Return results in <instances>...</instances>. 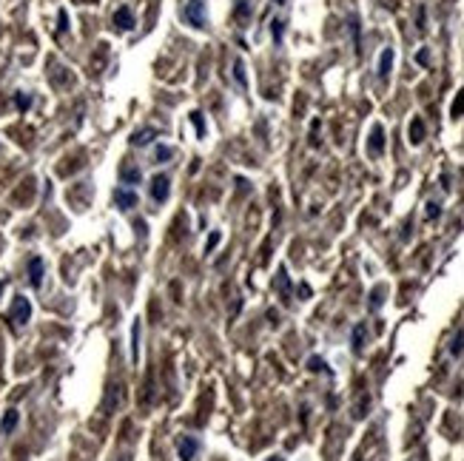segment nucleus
Masks as SVG:
<instances>
[{"instance_id":"obj_1","label":"nucleus","mask_w":464,"mask_h":461,"mask_svg":"<svg viewBox=\"0 0 464 461\" xmlns=\"http://www.w3.org/2000/svg\"><path fill=\"white\" fill-rule=\"evenodd\" d=\"M183 17L188 26H194V29H208V9L202 0H188L183 9Z\"/></svg>"},{"instance_id":"obj_2","label":"nucleus","mask_w":464,"mask_h":461,"mask_svg":"<svg viewBox=\"0 0 464 461\" xmlns=\"http://www.w3.org/2000/svg\"><path fill=\"white\" fill-rule=\"evenodd\" d=\"M9 319H12L14 325H26V322L31 319V302L26 299V296H14L12 310H9Z\"/></svg>"},{"instance_id":"obj_3","label":"nucleus","mask_w":464,"mask_h":461,"mask_svg":"<svg viewBox=\"0 0 464 461\" xmlns=\"http://www.w3.org/2000/svg\"><path fill=\"white\" fill-rule=\"evenodd\" d=\"M177 453L183 461H197V455H200V444H197L194 436H180L177 438Z\"/></svg>"},{"instance_id":"obj_4","label":"nucleus","mask_w":464,"mask_h":461,"mask_svg":"<svg viewBox=\"0 0 464 461\" xmlns=\"http://www.w3.org/2000/svg\"><path fill=\"white\" fill-rule=\"evenodd\" d=\"M168 191H171V179L165 177V174H157L151 179V199L154 202H165L168 199Z\"/></svg>"},{"instance_id":"obj_5","label":"nucleus","mask_w":464,"mask_h":461,"mask_svg":"<svg viewBox=\"0 0 464 461\" xmlns=\"http://www.w3.org/2000/svg\"><path fill=\"white\" fill-rule=\"evenodd\" d=\"M43 273H46V262L40 256L29 259V285L31 288H40L43 285Z\"/></svg>"},{"instance_id":"obj_6","label":"nucleus","mask_w":464,"mask_h":461,"mask_svg":"<svg viewBox=\"0 0 464 461\" xmlns=\"http://www.w3.org/2000/svg\"><path fill=\"white\" fill-rule=\"evenodd\" d=\"M114 26H117V29H120V31H129V29H134V26H137V20H134V12H131L129 6H120V9H117V12H114Z\"/></svg>"},{"instance_id":"obj_7","label":"nucleus","mask_w":464,"mask_h":461,"mask_svg":"<svg viewBox=\"0 0 464 461\" xmlns=\"http://www.w3.org/2000/svg\"><path fill=\"white\" fill-rule=\"evenodd\" d=\"M367 151H370V157H379V154L385 151V128L382 125H373L370 140H367Z\"/></svg>"},{"instance_id":"obj_8","label":"nucleus","mask_w":464,"mask_h":461,"mask_svg":"<svg viewBox=\"0 0 464 461\" xmlns=\"http://www.w3.org/2000/svg\"><path fill=\"white\" fill-rule=\"evenodd\" d=\"M114 202H117V208L131 211V208H137V194L131 188H117L114 191Z\"/></svg>"},{"instance_id":"obj_9","label":"nucleus","mask_w":464,"mask_h":461,"mask_svg":"<svg viewBox=\"0 0 464 461\" xmlns=\"http://www.w3.org/2000/svg\"><path fill=\"white\" fill-rule=\"evenodd\" d=\"M365 342H367V327H365V322H359V325L353 327V333H350V347H353V353L365 351Z\"/></svg>"},{"instance_id":"obj_10","label":"nucleus","mask_w":464,"mask_h":461,"mask_svg":"<svg viewBox=\"0 0 464 461\" xmlns=\"http://www.w3.org/2000/svg\"><path fill=\"white\" fill-rule=\"evenodd\" d=\"M120 399H122V388H120V384H111V388H109V399H105V404H103L105 416H111V413L117 410Z\"/></svg>"},{"instance_id":"obj_11","label":"nucleus","mask_w":464,"mask_h":461,"mask_svg":"<svg viewBox=\"0 0 464 461\" xmlns=\"http://www.w3.org/2000/svg\"><path fill=\"white\" fill-rule=\"evenodd\" d=\"M390 68H393V49H385L382 57H379V77L387 80V77H390Z\"/></svg>"},{"instance_id":"obj_12","label":"nucleus","mask_w":464,"mask_h":461,"mask_svg":"<svg viewBox=\"0 0 464 461\" xmlns=\"http://www.w3.org/2000/svg\"><path fill=\"white\" fill-rule=\"evenodd\" d=\"M17 425H20V413L12 407V410H6V416H3V421H0V430H3V436H9Z\"/></svg>"},{"instance_id":"obj_13","label":"nucleus","mask_w":464,"mask_h":461,"mask_svg":"<svg viewBox=\"0 0 464 461\" xmlns=\"http://www.w3.org/2000/svg\"><path fill=\"white\" fill-rule=\"evenodd\" d=\"M421 140H424V120H421V117H413V120H410V142H413V145H419Z\"/></svg>"},{"instance_id":"obj_14","label":"nucleus","mask_w":464,"mask_h":461,"mask_svg":"<svg viewBox=\"0 0 464 461\" xmlns=\"http://www.w3.org/2000/svg\"><path fill=\"white\" fill-rule=\"evenodd\" d=\"M157 134H159L157 128H142V131H134V134H131V145H148V142H151Z\"/></svg>"},{"instance_id":"obj_15","label":"nucleus","mask_w":464,"mask_h":461,"mask_svg":"<svg viewBox=\"0 0 464 461\" xmlns=\"http://www.w3.org/2000/svg\"><path fill=\"white\" fill-rule=\"evenodd\" d=\"M120 177H122V182H129V185H140V179H142V174H140V168H134V165H126L120 171Z\"/></svg>"},{"instance_id":"obj_16","label":"nucleus","mask_w":464,"mask_h":461,"mask_svg":"<svg viewBox=\"0 0 464 461\" xmlns=\"http://www.w3.org/2000/svg\"><path fill=\"white\" fill-rule=\"evenodd\" d=\"M131 359H140V322H134V327H131Z\"/></svg>"},{"instance_id":"obj_17","label":"nucleus","mask_w":464,"mask_h":461,"mask_svg":"<svg viewBox=\"0 0 464 461\" xmlns=\"http://www.w3.org/2000/svg\"><path fill=\"white\" fill-rule=\"evenodd\" d=\"M308 370H311V373H330L328 362H325L322 356H311V359H308Z\"/></svg>"},{"instance_id":"obj_18","label":"nucleus","mask_w":464,"mask_h":461,"mask_svg":"<svg viewBox=\"0 0 464 461\" xmlns=\"http://www.w3.org/2000/svg\"><path fill=\"white\" fill-rule=\"evenodd\" d=\"M350 37H353V49L356 54L362 51V37H359V17L356 14H350Z\"/></svg>"},{"instance_id":"obj_19","label":"nucleus","mask_w":464,"mask_h":461,"mask_svg":"<svg viewBox=\"0 0 464 461\" xmlns=\"http://www.w3.org/2000/svg\"><path fill=\"white\" fill-rule=\"evenodd\" d=\"M461 353H464V330H456V336L450 342V356H461Z\"/></svg>"},{"instance_id":"obj_20","label":"nucleus","mask_w":464,"mask_h":461,"mask_svg":"<svg viewBox=\"0 0 464 461\" xmlns=\"http://www.w3.org/2000/svg\"><path fill=\"white\" fill-rule=\"evenodd\" d=\"M271 34H274V43H282V34H285V20H274L271 23Z\"/></svg>"},{"instance_id":"obj_21","label":"nucleus","mask_w":464,"mask_h":461,"mask_svg":"<svg viewBox=\"0 0 464 461\" xmlns=\"http://www.w3.org/2000/svg\"><path fill=\"white\" fill-rule=\"evenodd\" d=\"M234 14H237V20H248L251 17V3L248 0H237V12Z\"/></svg>"},{"instance_id":"obj_22","label":"nucleus","mask_w":464,"mask_h":461,"mask_svg":"<svg viewBox=\"0 0 464 461\" xmlns=\"http://www.w3.org/2000/svg\"><path fill=\"white\" fill-rule=\"evenodd\" d=\"M171 157H174L171 148H165V145H157V148H154V160H157V162H168Z\"/></svg>"},{"instance_id":"obj_23","label":"nucleus","mask_w":464,"mask_h":461,"mask_svg":"<svg viewBox=\"0 0 464 461\" xmlns=\"http://www.w3.org/2000/svg\"><path fill=\"white\" fill-rule=\"evenodd\" d=\"M191 123H194L197 134L205 137V117H202V111H194V114H191Z\"/></svg>"},{"instance_id":"obj_24","label":"nucleus","mask_w":464,"mask_h":461,"mask_svg":"<svg viewBox=\"0 0 464 461\" xmlns=\"http://www.w3.org/2000/svg\"><path fill=\"white\" fill-rule=\"evenodd\" d=\"M234 77H237V83H239L242 88L248 86V80H245V66H242V60H237V63H234Z\"/></svg>"},{"instance_id":"obj_25","label":"nucleus","mask_w":464,"mask_h":461,"mask_svg":"<svg viewBox=\"0 0 464 461\" xmlns=\"http://www.w3.org/2000/svg\"><path fill=\"white\" fill-rule=\"evenodd\" d=\"M450 114H453V117H461V114H464V91H458V97H456V103H453Z\"/></svg>"},{"instance_id":"obj_26","label":"nucleus","mask_w":464,"mask_h":461,"mask_svg":"<svg viewBox=\"0 0 464 461\" xmlns=\"http://www.w3.org/2000/svg\"><path fill=\"white\" fill-rule=\"evenodd\" d=\"M370 310H379V305H382V288H373V293H370Z\"/></svg>"},{"instance_id":"obj_27","label":"nucleus","mask_w":464,"mask_h":461,"mask_svg":"<svg viewBox=\"0 0 464 461\" xmlns=\"http://www.w3.org/2000/svg\"><path fill=\"white\" fill-rule=\"evenodd\" d=\"M441 216V205L439 202H427V219H439Z\"/></svg>"},{"instance_id":"obj_28","label":"nucleus","mask_w":464,"mask_h":461,"mask_svg":"<svg viewBox=\"0 0 464 461\" xmlns=\"http://www.w3.org/2000/svg\"><path fill=\"white\" fill-rule=\"evenodd\" d=\"M14 103H17L20 111H26V108L31 105V97H29V94H17V97H14Z\"/></svg>"},{"instance_id":"obj_29","label":"nucleus","mask_w":464,"mask_h":461,"mask_svg":"<svg viewBox=\"0 0 464 461\" xmlns=\"http://www.w3.org/2000/svg\"><path fill=\"white\" fill-rule=\"evenodd\" d=\"M217 242H220V231H214V234L208 236V242H205V253H211V251H214V245H217Z\"/></svg>"},{"instance_id":"obj_30","label":"nucleus","mask_w":464,"mask_h":461,"mask_svg":"<svg viewBox=\"0 0 464 461\" xmlns=\"http://www.w3.org/2000/svg\"><path fill=\"white\" fill-rule=\"evenodd\" d=\"M424 23H427V12H424V6H421L419 14H416V29H424Z\"/></svg>"},{"instance_id":"obj_31","label":"nucleus","mask_w":464,"mask_h":461,"mask_svg":"<svg viewBox=\"0 0 464 461\" xmlns=\"http://www.w3.org/2000/svg\"><path fill=\"white\" fill-rule=\"evenodd\" d=\"M416 63H419V66H427V63H430V51H427V49H421L419 54H416Z\"/></svg>"},{"instance_id":"obj_32","label":"nucleus","mask_w":464,"mask_h":461,"mask_svg":"<svg viewBox=\"0 0 464 461\" xmlns=\"http://www.w3.org/2000/svg\"><path fill=\"white\" fill-rule=\"evenodd\" d=\"M57 23H60V31H66V29H68V14H66V12H60V17H57Z\"/></svg>"},{"instance_id":"obj_33","label":"nucleus","mask_w":464,"mask_h":461,"mask_svg":"<svg viewBox=\"0 0 464 461\" xmlns=\"http://www.w3.org/2000/svg\"><path fill=\"white\" fill-rule=\"evenodd\" d=\"M274 3H276V6H285V3H288V0H274Z\"/></svg>"},{"instance_id":"obj_34","label":"nucleus","mask_w":464,"mask_h":461,"mask_svg":"<svg viewBox=\"0 0 464 461\" xmlns=\"http://www.w3.org/2000/svg\"><path fill=\"white\" fill-rule=\"evenodd\" d=\"M271 461H282V458H279V455H274V458H271Z\"/></svg>"}]
</instances>
